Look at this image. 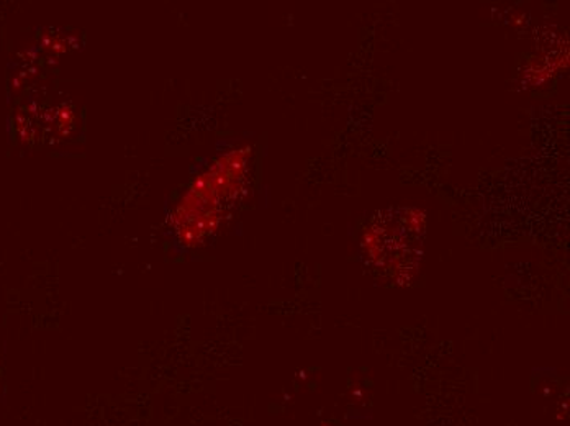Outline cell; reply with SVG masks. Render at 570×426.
Instances as JSON below:
<instances>
[{"instance_id":"6da1fadb","label":"cell","mask_w":570,"mask_h":426,"mask_svg":"<svg viewBox=\"0 0 570 426\" xmlns=\"http://www.w3.org/2000/svg\"><path fill=\"white\" fill-rule=\"evenodd\" d=\"M425 214L413 207H397L372 218L364 231V248L371 258L385 262H409L419 256L425 235Z\"/></svg>"}]
</instances>
